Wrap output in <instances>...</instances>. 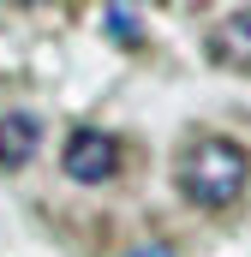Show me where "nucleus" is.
I'll list each match as a JSON object with an SVG mask.
<instances>
[{
	"instance_id": "nucleus-2",
	"label": "nucleus",
	"mask_w": 251,
	"mask_h": 257,
	"mask_svg": "<svg viewBox=\"0 0 251 257\" xmlns=\"http://www.w3.org/2000/svg\"><path fill=\"white\" fill-rule=\"evenodd\" d=\"M60 168H66V180H78V186L114 180V168H120V138L102 132V126H78L66 138V150H60Z\"/></svg>"
},
{
	"instance_id": "nucleus-5",
	"label": "nucleus",
	"mask_w": 251,
	"mask_h": 257,
	"mask_svg": "<svg viewBox=\"0 0 251 257\" xmlns=\"http://www.w3.org/2000/svg\"><path fill=\"white\" fill-rule=\"evenodd\" d=\"M102 18H108V36H114V42H126V48H138V42H144V24H138V12H132V6H108Z\"/></svg>"
},
{
	"instance_id": "nucleus-6",
	"label": "nucleus",
	"mask_w": 251,
	"mask_h": 257,
	"mask_svg": "<svg viewBox=\"0 0 251 257\" xmlns=\"http://www.w3.org/2000/svg\"><path fill=\"white\" fill-rule=\"evenodd\" d=\"M132 257H174V245H138Z\"/></svg>"
},
{
	"instance_id": "nucleus-3",
	"label": "nucleus",
	"mask_w": 251,
	"mask_h": 257,
	"mask_svg": "<svg viewBox=\"0 0 251 257\" xmlns=\"http://www.w3.org/2000/svg\"><path fill=\"white\" fill-rule=\"evenodd\" d=\"M209 54H215L221 66H233V72H245V78H251V6L227 12V18L215 24V36H209Z\"/></svg>"
},
{
	"instance_id": "nucleus-4",
	"label": "nucleus",
	"mask_w": 251,
	"mask_h": 257,
	"mask_svg": "<svg viewBox=\"0 0 251 257\" xmlns=\"http://www.w3.org/2000/svg\"><path fill=\"white\" fill-rule=\"evenodd\" d=\"M42 150V120L36 114H0V168H24Z\"/></svg>"
},
{
	"instance_id": "nucleus-1",
	"label": "nucleus",
	"mask_w": 251,
	"mask_h": 257,
	"mask_svg": "<svg viewBox=\"0 0 251 257\" xmlns=\"http://www.w3.org/2000/svg\"><path fill=\"white\" fill-rule=\"evenodd\" d=\"M245 180H251V162L233 138H197L180 162V192L203 209H227L245 192Z\"/></svg>"
}]
</instances>
